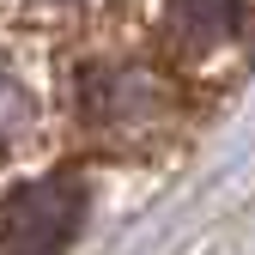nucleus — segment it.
<instances>
[{
	"label": "nucleus",
	"mask_w": 255,
	"mask_h": 255,
	"mask_svg": "<svg viewBox=\"0 0 255 255\" xmlns=\"http://www.w3.org/2000/svg\"><path fill=\"white\" fill-rule=\"evenodd\" d=\"M79 116L110 140H146L176 116V91L140 61H104L79 73Z\"/></svg>",
	"instance_id": "obj_1"
},
{
	"label": "nucleus",
	"mask_w": 255,
	"mask_h": 255,
	"mask_svg": "<svg viewBox=\"0 0 255 255\" xmlns=\"http://www.w3.org/2000/svg\"><path fill=\"white\" fill-rule=\"evenodd\" d=\"M85 219L79 176H37L0 201V255H61Z\"/></svg>",
	"instance_id": "obj_2"
},
{
	"label": "nucleus",
	"mask_w": 255,
	"mask_h": 255,
	"mask_svg": "<svg viewBox=\"0 0 255 255\" xmlns=\"http://www.w3.org/2000/svg\"><path fill=\"white\" fill-rule=\"evenodd\" d=\"M249 0H164V43L188 61L219 55L243 30Z\"/></svg>",
	"instance_id": "obj_3"
},
{
	"label": "nucleus",
	"mask_w": 255,
	"mask_h": 255,
	"mask_svg": "<svg viewBox=\"0 0 255 255\" xmlns=\"http://www.w3.org/2000/svg\"><path fill=\"white\" fill-rule=\"evenodd\" d=\"M24 128H30V98H24V85L6 73V61H0V152H6Z\"/></svg>",
	"instance_id": "obj_4"
}]
</instances>
